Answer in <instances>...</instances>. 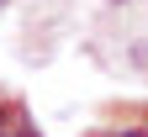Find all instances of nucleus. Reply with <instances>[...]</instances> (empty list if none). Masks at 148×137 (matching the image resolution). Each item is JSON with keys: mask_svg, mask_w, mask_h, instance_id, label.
Masks as SVG:
<instances>
[{"mask_svg": "<svg viewBox=\"0 0 148 137\" xmlns=\"http://www.w3.org/2000/svg\"><path fill=\"white\" fill-rule=\"evenodd\" d=\"M111 137H148V127H138V132H111Z\"/></svg>", "mask_w": 148, "mask_h": 137, "instance_id": "f257e3e1", "label": "nucleus"}, {"mask_svg": "<svg viewBox=\"0 0 148 137\" xmlns=\"http://www.w3.org/2000/svg\"><path fill=\"white\" fill-rule=\"evenodd\" d=\"M111 5H127V0H111Z\"/></svg>", "mask_w": 148, "mask_h": 137, "instance_id": "f03ea898", "label": "nucleus"}, {"mask_svg": "<svg viewBox=\"0 0 148 137\" xmlns=\"http://www.w3.org/2000/svg\"><path fill=\"white\" fill-rule=\"evenodd\" d=\"M0 11H5V0H0Z\"/></svg>", "mask_w": 148, "mask_h": 137, "instance_id": "7ed1b4c3", "label": "nucleus"}]
</instances>
